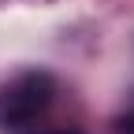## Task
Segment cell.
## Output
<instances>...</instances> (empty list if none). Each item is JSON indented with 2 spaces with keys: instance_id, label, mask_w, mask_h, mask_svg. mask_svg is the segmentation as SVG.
<instances>
[{
  "instance_id": "6da1fadb",
  "label": "cell",
  "mask_w": 134,
  "mask_h": 134,
  "mask_svg": "<svg viewBox=\"0 0 134 134\" xmlns=\"http://www.w3.org/2000/svg\"><path fill=\"white\" fill-rule=\"evenodd\" d=\"M52 93H56V82L45 71H23V75L8 78L0 86V127L4 130L30 127L52 104Z\"/></svg>"
},
{
  "instance_id": "7a4b0ae2",
  "label": "cell",
  "mask_w": 134,
  "mask_h": 134,
  "mask_svg": "<svg viewBox=\"0 0 134 134\" xmlns=\"http://www.w3.org/2000/svg\"><path fill=\"white\" fill-rule=\"evenodd\" d=\"M41 134H78V130H41Z\"/></svg>"
},
{
  "instance_id": "3957f363",
  "label": "cell",
  "mask_w": 134,
  "mask_h": 134,
  "mask_svg": "<svg viewBox=\"0 0 134 134\" xmlns=\"http://www.w3.org/2000/svg\"><path fill=\"white\" fill-rule=\"evenodd\" d=\"M127 134H134V115H130V119H127Z\"/></svg>"
}]
</instances>
